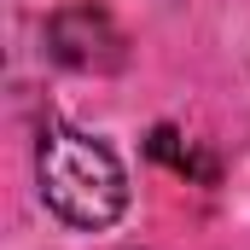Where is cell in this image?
<instances>
[{
  "label": "cell",
  "instance_id": "7a4b0ae2",
  "mask_svg": "<svg viewBox=\"0 0 250 250\" xmlns=\"http://www.w3.org/2000/svg\"><path fill=\"white\" fill-rule=\"evenodd\" d=\"M47 53L59 64H70V70H123L128 41H123V29L111 23L105 6L76 0V6H59L47 18Z\"/></svg>",
  "mask_w": 250,
  "mask_h": 250
},
{
  "label": "cell",
  "instance_id": "6da1fadb",
  "mask_svg": "<svg viewBox=\"0 0 250 250\" xmlns=\"http://www.w3.org/2000/svg\"><path fill=\"white\" fill-rule=\"evenodd\" d=\"M35 175H41V198L47 209L70 221V227H111L128 209V175L117 163V151L82 128L47 123L41 146H35Z\"/></svg>",
  "mask_w": 250,
  "mask_h": 250
},
{
  "label": "cell",
  "instance_id": "3957f363",
  "mask_svg": "<svg viewBox=\"0 0 250 250\" xmlns=\"http://www.w3.org/2000/svg\"><path fill=\"white\" fill-rule=\"evenodd\" d=\"M146 151H151L157 163H169L175 175H192V181H204V187H209V181L221 175V169H215V157H198V151H192V146L181 140V134H175V128H151Z\"/></svg>",
  "mask_w": 250,
  "mask_h": 250
}]
</instances>
